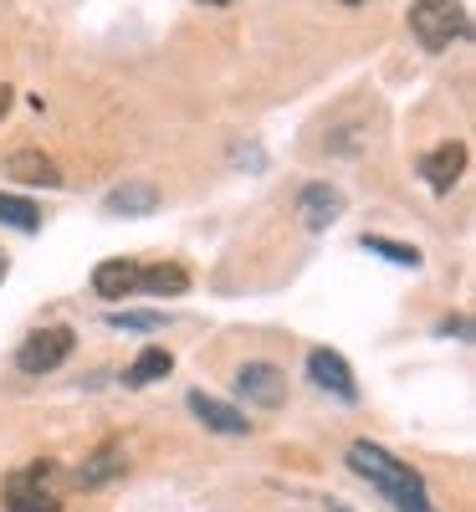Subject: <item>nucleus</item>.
Returning <instances> with one entry per match:
<instances>
[{
	"instance_id": "11",
	"label": "nucleus",
	"mask_w": 476,
	"mask_h": 512,
	"mask_svg": "<svg viewBox=\"0 0 476 512\" xmlns=\"http://www.w3.org/2000/svg\"><path fill=\"white\" fill-rule=\"evenodd\" d=\"M113 477H123V441H103V446L72 472V482H77L82 492H98V487H108Z\"/></svg>"
},
{
	"instance_id": "20",
	"label": "nucleus",
	"mask_w": 476,
	"mask_h": 512,
	"mask_svg": "<svg viewBox=\"0 0 476 512\" xmlns=\"http://www.w3.org/2000/svg\"><path fill=\"white\" fill-rule=\"evenodd\" d=\"M6 113H11V88L0 82V118H6Z\"/></svg>"
},
{
	"instance_id": "22",
	"label": "nucleus",
	"mask_w": 476,
	"mask_h": 512,
	"mask_svg": "<svg viewBox=\"0 0 476 512\" xmlns=\"http://www.w3.org/2000/svg\"><path fill=\"white\" fill-rule=\"evenodd\" d=\"M343 6H369V0H343Z\"/></svg>"
},
{
	"instance_id": "13",
	"label": "nucleus",
	"mask_w": 476,
	"mask_h": 512,
	"mask_svg": "<svg viewBox=\"0 0 476 512\" xmlns=\"http://www.w3.org/2000/svg\"><path fill=\"white\" fill-rule=\"evenodd\" d=\"M6 169L21 180V185H47V190H57L62 185V169L41 154V149H16L11 159H6Z\"/></svg>"
},
{
	"instance_id": "1",
	"label": "nucleus",
	"mask_w": 476,
	"mask_h": 512,
	"mask_svg": "<svg viewBox=\"0 0 476 512\" xmlns=\"http://www.w3.org/2000/svg\"><path fill=\"white\" fill-rule=\"evenodd\" d=\"M349 466H354V477H364L389 507H395V512H441L436 502H430L425 477L415 472L410 461L389 456L384 446H374V441H354V446H349Z\"/></svg>"
},
{
	"instance_id": "14",
	"label": "nucleus",
	"mask_w": 476,
	"mask_h": 512,
	"mask_svg": "<svg viewBox=\"0 0 476 512\" xmlns=\"http://www.w3.org/2000/svg\"><path fill=\"white\" fill-rule=\"evenodd\" d=\"M169 369H175V354H169V349H159V344H149V349H144L134 364L123 369V384H128V390H144V384L164 379Z\"/></svg>"
},
{
	"instance_id": "7",
	"label": "nucleus",
	"mask_w": 476,
	"mask_h": 512,
	"mask_svg": "<svg viewBox=\"0 0 476 512\" xmlns=\"http://www.w3.org/2000/svg\"><path fill=\"white\" fill-rule=\"evenodd\" d=\"M466 159H471V149L461 139H446V144H436V149L420 159V175H425V185L436 190V195H451L456 180L466 175Z\"/></svg>"
},
{
	"instance_id": "2",
	"label": "nucleus",
	"mask_w": 476,
	"mask_h": 512,
	"mask_svg": "<svg viewBox=\"0 0 476 512\" xmlns=\"http://www.w3.org/2000/svg\"><path fill=\"white\" fill-rule=\"evenodd\" d=\"M410 36L425 52H446L451 41H466L471 36L466 0H415L410 6Z\"/></svg>"
},
{
	"instance_id": "17",
	"label": "nucleus",
	"mask_w": 476,
	"mask_h": 512,
	"mask_svg": "<svg viewBox=\"0 0 476 512\" xmlns=\"http://www.w3.org/2000/svg\"><path fill=\"white\" fill-rule=\"evenodd\" d=\"M364 251H374V256H384V262H395V267H420L425 256L415 251V246H405V241H389V236H364Z\"/></svg>"
},
{
	"instance_id": "6",
	"label": "nucleus",
	"mask_w": 476,
	"mask_h": 512,
	"mask_svg": "<svg viewBox=\"0 0 476 512\" xmlns=\"http://www.w3.org/2000/svg\"><path fill=\"white\" fill-rule=\"evenodd\" d=\"M308 379L318 384V390H328L333 400L359 405V384H354V369H349V359H343V354H333V349H308Z\"/></svg>"
},
{
	"instance_id": "23",
	"label": "nucleus",
	"mask_w": 476,
	"mask_h": 512,
	"mask_svg": "<svg viewBox=\"0 0 476 512\" xmlns=\"http://www.w3.org/2000/svg\"><path fill=\"white\" fill-rule=\"evenodd\" d=\"M205 6H231V0H205Z\"/></svg>"
},
{
	"instance_id": "9",
	"label": "nucleus",
	"mask_w": 476,
	"mask_h": 512,
	"mask_svg": "<svg viewBox=\"0 0 476 512\" xmlns=\"http://www.w3.org/2000/svg\"><path fill=\"white\" fill-rule=\"evenodd\" d=\"M190 415L205 425V431H215V436H251V420H246L236 405L215 400V395H205V390H190Z\"/></svg>"
},
{
	"instance_id": "15",
	"label": "nucleus",
	"mask_w": 476,
	"mask_h": 512,
	"mask_svg": "<svg viewBox=\"0 0 476 512\" xmlns=\"http://www.w3.org/2000/svg\"><path fill=\"white\" fill-rule=\"evenodd\" d=\"M185 287H190V272L180 262H154L139 277V292H149V297H180Z\"/></svg>"
},
{
	"instance_id": "4",
	"label": "nucleus",
	"mask_w": 476,
	"mask_h": 512,
	"mask_svg": "<svg viewBox=\"0 0 476 512\" xmlns=\"http://www.w3.org/2000/svg\"><path fill=\"white\" fill-rule=\"evenodd\" d=\"M72 349H77V333H72L67 323L36 328V333H26V338H21V349H16V369H21V374H52V369H62V364L72 359Z\"/></svg>"
},
{
	"instance_id": "3",
	"label": "nucleus",
	"mask_w": 476,
	"mask_h": 512,
	"mask_svg": "<svg viewBox=\"0 0 476 512\" xmlns=\"http://www.w3.org/2000/svg\"><path fill=\"white\" fill-rule=\"evenodd\" d=\"M62 466L57 461H31L21 472L6 477V512H62V492H57Z\"/></svg>"
},
{
	"instance_id": "19",
	"label": "nucleus",
	"mask_w": 476,
	"mask_h": 512,
	"mask_svg": "<svg viewBox=\"0 0 476 512\" xmlns=\"http://www.w3.org/2000/svg\"><path fill=\"white\" fill-rule=\"evenodd\" d=\"M441 333H456V338H471V318H446Z\"/></svg>"
},
{
	"instance_id": "10",
	"label": "nucleus",
	"mask_w": 476,
	"mask_h": 512,
	"mask_svg": "<svg viewBox=\"0 0 476 512\" xmlns=\"http://www.w3.org/2000/svg\"><path fill=\"white\" fill-rule=\"evenodd\" d=\"M139 277H144V262H134V256H108V262L93 267V292L108 297V303H118V297L139 292Z\"/></svg>"
},
{
	"instance_id": "21",
	"label": "nucleus",
	"mask_w": 476,
	"mask_h": 512,
	"mask_svg": "<svg viewBox=\"0 0 476 512\" xmlns=\"http://www.w3.org/2000/svg\"><path fill=\"white\" fill-rule=\"evenodd\" d=\"M6 272H11V262H6V251H0V282H6Z\"/></svg>"
},
{
	"instance_id": "8",
	"label": "nucleus",
	"mask_w": 476,
	"mask_h": 512,
	"mask_svg": "<svg viewBox=\"0 0 476 512\" xmlns=\"http://www.w3.org/2000/svg\"><path fill=\"white\" fill-rule=\"evenodd\" d=\"M297 216L308 231H328L338 216H343V195L328 185V180H313V185H302L297 190Z\"/></svg>"
},
{
	"instance_id": "5",
	"label": "nucleus",
	"mask_w": 476,
	"mask_h": 512,
	"mask_svg": "<svg viewBox=\"0 0 476 512\" xmlns=\"http://www.w3.org/2000/svg\"><path fill=\"white\" fill-rule=\"evenodd\" d=\"M236 395L246 405H262V410H277L287 400V374L277 364H262V359H251L236 369Z\"/></svg>"
},
{
	"instance_id": "24",
	"label": "nucleus",
	"mask_w": 476,
	"mask_h": 512,
	"mask_svg": "<svg viewBox=\"0 0 476 512\" xmlns=\"http://www.w3.org/2000/svg\"><path fill=\"white\" fill-rule=\"evenodd\" d=\"M328 512H349V507H338V502H333V507H328Z\"/></svg>"
},
{
	"instance_id": "12",
	"label": "nucleus",
	"mask_w": 476,
	"mask_h": 512,
	"mask_svg": "<svg viewBox=\"0 0 476 512\" xmlns=\"http://www.w3.org/2000/svg\"><path fill=\"white\" fill-rule=\"evenodd\" d=\"M103 210H108V216H154V210H159V190L149 180H128V185L108 190Z\"/></svg>"
},
{
	"instance_id": "16",
	"label": "nucleus",
	"mask_w": 476,
	"mask_h": 512,
	"mask_svg": "<svg viewBox=\"0 0 476 512\" xmlns=\"http://www.w3.org/2000/svg\"><path fill=\"white\" fill-rule=\"evenodd\" d=\"M0 226H11V231H41V210L21 195H0Z\"/></svg>"
},
{
	"instance_id": "18",
	"label": "nucleus",
	"mask_w": 476,
	"mask_h": 512,
	"mask_svg": "<svg viewBox=\"0 0 476 512\" xmlns=\"http://www.w3.org/2000/svg\"><path fill=\"white\" fill-rule=\"evenodd\" d=\"M113 328H128V333H159L164 328V313L154 308H123V313H108Z\"/></svg>"
}]
</instances>
